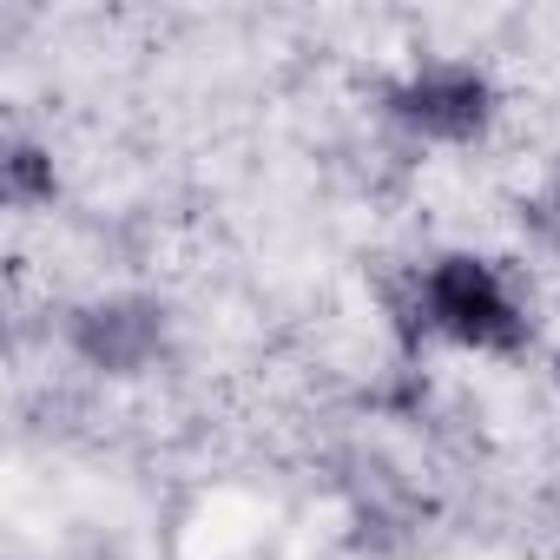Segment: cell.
Returning <instances> with one entry per match:
<instances>
[{
    "label": "cell",
    "instance_id": "1",
    "mask_svg": "<svg viewBox=\"0 0 560 560\" xmlns=\"http://www.w3.org/2000/svg\"><path fill=\"white\" fill-rule=\"evenodd\" d=\"M435 304H442V317H448L455 330H468V337H501V330H508V304H501V291H494V277L475 270V264H448V270L435 277Z\"/></svg>",
    "mask_w": 560,
    "mask_h": 560
}]
</instances>
